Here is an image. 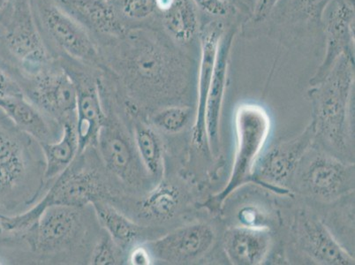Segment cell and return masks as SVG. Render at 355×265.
Returning <instances> with one entry per match:
<instances>
[{
	"instance_id": "3957f363",
	"label": "cell",
	"mask_w": 355,
	"mask_h": 265,
	"mask_svg": "<svg viewBox=\"0 0 355 265\" xmlns=\"http://www.w3.org/2000/svg\"><path fill=\"white\" fill-rule=\"evenodd\" d=\"M109 196L110 190L101 173L77 156L73 164L55 180L49 191L28 211L14 216L0 213V228L9 234H19L31 228L49 207L83 208L96 201H107L106 197Z\"/></svg>"
},
{
	"instance_id": "d6a6232c",
	"label": "cell",
	"mask_w": 355,
	"mask_h": 265,
	"mask_svg": "<svg viewBox=\"0 0 355 265\" xmlns=\"http://www.w3.org/2000/svg\"><path fill=\"white\" fill-rule=\"evenodd\" d=\"M128 262L133 265H150L153 264V257L148 247L137 244L131 248Z\"/></svg>"
},
{
	"instance_id": "8fae6325",
	"label": "cell",
	"mask_w": 355,
	"mask_h": 265,
	"mask_svg": "<svg viewBox=\"0 0 355 265\" xmlns=\"http://www.w3.org/2000/svg\"><path fill=\"white\" fill-rule=\"evenodd\" d=\"M62 66V65H61ZM76 84L77 92L76 128L78 137L79 154L89 146H95L106 114L100 96V87L94 76L64 61L62 66ZM78 154V155H79Z\"/></svg>"
},
{
	"instance_id": "5b68a950",
	"label": "cell",
	"mask_w": 355,
	"mask_h": 265,
	"mask_svg": "<svg viewBox=\"0 0 355 265\" xmlns=\"http://www.w3.org/2000/svg\"><path fill=\"white\" fill-rule=\"evenodd\" d=\"M9 6L10 15L3 34L6 49L28 76H35L46 69L51 60L35 24L32 0H10Z\"/></svg>"
},
{
	"instance_id": "44dd1931",
	"label": "cell",
	"mask_w": 355,
	"mask_h": 265,
	"mask_svg": "<svg viewBox=\"0 0 355 265\" xmlns=\"http://www.w3.org/2000/svg\"><path fill=\"white\" fill-rule=\"evenodd\" d=\"M164 31L175 43L187 45L199 32V19L193 0H156V11Z\"/></svg>"
},
{
	"instance_id": "4316f807",
	"label": "cell",
	"mask_w": 355,
	"mask_h": 265,
	"mask_svg": "<svg viewBox=\"0 0 355 265\" xmlns=\"http://www.w3.org/2000/svg\"><path fill=\"white\" fill-rule=\"evenodd\" d=\"M192 109L188 105H169L151 113L150 122L155 128L167 134H177L189 125Z\"/></svg>"
},
{
	"instance_id": "2e32d148",
	"label": "cell",
	"mask_w": 355,
	"mask_h": 265,
	"mask_svg": "<svg viewBox=\"0 0 355 265\" xmlns=\"http://www.w3.org/2000/svg\"><path fill=\"white\" fill-rule=\"evenodd\" d=\"M236 28L225 31L221 38L214 72L206 96L205 112V137L213 156L219 153V124L225 88H227L229 57Z\"/></svg>"
},
{
	"instance_id": "484cf974",
	"label": "cell",
	"mask_w": 355,
	"mask_h": 265,
	"mask_svg": "<svg viewBox=\"0 0 355 265\" xmlns=\"http://www.w3.org/2000/svg\"><path fill=\"white\" fill-rule=\"evenodd\" d=\"M134 142L148 176L158 182L164 171L163 145L159 137L150 126L137 121L134 128Z\"/></svg>"
},
{
	"instance_id": "83f0119b",
	"label": "cell",
	"mask_w": 355,
	"mask_h": 265,
	"mask_svg": "<svg viewBox=\"0 0 355 265\" xmlns=\"http://www.w3.org/2000/svg\"><path fill=\"white\" fill-rule=\"evenodd\" d=\"M331 0H291L289 12L293 17L309 22H322Z\"/></svg>"
},
{
	"instance_id": "cb8c5ba5",
	"label": "cell",
	"mask_w": 355,
	"mask_h": 265,
	"mask_svg": "<svg viewBox=\"0 0 355 265\" xmlns=\"http://www.w3.org/2000/svg\"><path fill=\"white\" fill-rule=\"evenodd\" d=\"M100 224L121 250L133 248L144 236V228L119 212L107 201L92 203Z\"/></svg>"
},
{
	"instance_id": "7c38bea8",
	"label": "cell",
	"mask_w": 355,
	"mask_h": 265,
	"mask_svg": "<svg viewBox=\"0 0 355 265\" xmlns=\"http://www.w3.org/2000/svg\"><path fill=\"white\" fill-rule=\"evenodd\" d=\"M78 207L51 206L27 231V240L35 251L53 252L74 243L82 234L83 216Z\"/></svg>"
},
{
	"instance_id": "7a4b0ae2",
	"label": "cell",
	"mask_w": 355,
	"mask_h": 265,
	"mask_svg": "<svg viewBox=\"0 0 355 265\" xmlns=\"http://www.w3.org/2000/svg\"><path fill=\"white\" fill-rule=\"evenodd\" d=\"M354 88V60L342 56L330 72L309 90L316 137L338 153H345L353 137L352 109Z\"/></svg>"
},
{
	"instance_id": "ffe728a7",
	"label": "cell",
	"mask_w": 355,
	"mask_h": 265,
	"mask_svg": "<svg viewBox=\"0 0 355 265\" xmlns=\"http://www.w3.org/2000/svg\"><path fill=\"white\" fill-rule=\"evenodd\" d=\"M224 248L232 264L260 265L269 255L272 236L259 226H235L225 232Z\"/></svg>"
},
{
	"instance_id": "d4e9b609",
	"label": "cell",
	"mask_w": 355,
	"mask_h": 265,
	"mask_svg": "<svg viewBox=\"0 0 355 265\" xmlns=\"http://www.w3.org/2000/svg\"><path fill=\"white\" fill-rule=\"evenodd\" d=\"M182 201V193L176 186L161 182L137 203L138 214L146 221H166L177 214Z\"/></svg>"
},
{
	"instance_id": "6da1fadb",
	"label": "cell",
	"mask_w": 355,
	"mask_h": 265,
	"mask_svg": "<svg viewBox=\"0 0 355 265\" xmlns=\"http://www.w3.org/2000/svg\"><path fill=\"white\" fill-rule=\"evenodd\" d=\"M114 41L106 67L123 83L132 108L182 98L189 83V62L162 35L134 28Z\"/></svg>"
},
{
	"instance_id": "52a82bcc",
	"label": "cell",
	"mask_w": 355,
	"mask_h": 265,
	"mask_svg": "<svg viewBox=\"0 0 355 265\" xmlns=\"http://www.w3.org/2000/svg\"><path fill=\"white\" fill-rule=\"evenodd\" d=\"M42 24L51 40L67 57L77 62L104 67L98 47L82 25L53 0H32Z\"/></svg>"
},
{
	"instance_id": "836d02e7",
	"label": "cell",
	"mask_w": 355,
	"mask_h": 265,
	"mask_svg": "<svg viewBox=\"0 0 355 265\" xmlns=\"http://www.w3.org/2000/svg\"><path fill=\"white\" fill-rule=\"evenodd\" d=\"M22 93L21 89L16 84L8 73L0 65V98L17 95Z\"/></svg>"
},
{
	"instance_id": "e575fe53",
	"label": "cell",
	"mask_w": 355,
	"mask_h": 265,
	"mask_svg": "<svg viewBox=\"0 0 355 265\" xmlns=\"http://www.w3.org/2000/svg\"><path fill=\"white\" fill-rule=\"evenodd\" d=\"M10 0H0V12H2L8 6Z\"/></svg>"
},
{
	"instance_id": "74e56055",
	"label": "cell",
	"mask_w": 355,
	"mask_h": 265,
	"mask_svg": "<svg viewBox=\"0 0 355 265\" xmlns=\"http://www.w3.org/2000/svg\"><path fill=\"white\" fill-rule=\"evenodd\" d=\"M0 30H1V28H0Z\"/></svg>"
},
{
	"instance_id": "30bf717a",
	"label": "cell",
	"mask_w": 355,
	"mask_h": 265,
	"mask_svg": "<svg viewBox=\"0 0 355 265\" xmlns=\"http://www.w3.org/2000/svg\"><path fill=\"white\" fill-rule=\"evenodd\" d=\"M315 137L314 124L311 121L298 137L277 144L266 155L258 158L251 180L270 189H283Z\"/></svg>"
},
{
	"instance_id": "e0dca14e",
	"label": "cell",
	"mask_w": 355,
	"mask_h": 265,
	"mask_svg": "<svg viewBox=\"0 0 355 265\" xmlns=\"http://www.w3.org/2000/svg\"><path fill=\"white\" fill-rule=\"evenodd\" d=\"M63 11L79 22L89 33L108 40L121 38L128 28L111 0H53Z\"/></svg>"
},
{
	"instance_id": "9c48e42d",
	"label": "cell",
	"mask_w": 355,
	"mask_h": 265,
	"mask_svg": "<svg viewBox=\"0 0 355 265\" xmlns=\"http://www.w3.org/2000/svg\"><path fill=\"white\" fill-rule=\"evenodd\" d=\"M322 22L324 24L325 55L311 79V86L320 83L342 56L354 60V0H331Z\"/></svg>"
},
{
	"instance_id": "9a60e30c",
	"label": "cell",
	"mask_w": 355,
	"mask_h": 265,
	"mask_svg": "<svg viewBox=\"0 0 355 265\" xmlns=\"http://www.w3.org/2000/svg\"><path fill=\"white\" fill-rule=\"evenodd\" d=\"M296 234L303 251L319 264L353 265L354 258L338 243L327 228L311 213L300 212Z\"/></svg>"
},
{
	"instance_id": "603a6c76",
	"label": "cell",
	"mask_w": 355,
	"mask_h": 265,
	"mask_svg": "<svg viewBox=\"0 0 355 265\" xmlns=\"http://www.w3.org/2000/svg\"><path fill=\"white\" fill-rule=\"evenodd\" d=\"M43 151L45 168L44 180L51 182L69 168L79 154L78 137L76 121L63 124V132L56 142L40 143Z\"/></svg>"
},
{
	"instance_id": "5bb4252c",
	"label": "cell",
	"mask_w": 355,
	"mask_h": 265,
	"mask_svg": "<svg viewBox=\"0 0 355 265\" xmlns=\"http://www.w3.org/2000/svg\"><path fill=\"white\" fill-rule=\"evenodd\" d=\"M302 182L311 195L334 200L354 189V166L330 155H316L306 166Z\"/></svg>"
},
{
	"instance_id": "8d00e7d4",
	"label": "cell",
	"mask_w": 355,
	"mask_h": 265,
	"mask_svg": "<svg viewBox=\"0 0 355 265\" xmlns=\"http://www.w3.org/2000/svg\"><path fill=\"white\" fill-rule=\"evenodd\" d=\"M111 1H112V2H114V1H115V0H111Z\"/></svg>"
},
{
	"instance_id": "4dcf8cb0",
	"label": "cell",
	"mask_w": 355,
	"mask_h": 265,
	"mask_svg": "<svg viewBox=\"0 0 355 265\" xmlns=\"http://www.w3.org/2000/svg\"><path fill=\"white\" fill-rule=\"evenodd\" d=\"M196 8L202 9V10L209 15L214 16V17H225L231 10L229 3L225 2L224 0H193Z\"/></svg>"
},
{
	"instance_id": "8992f818",
	"label": "cell",
	"mask_w": 355,
	"mask_h": 265,
	"mask_svg": "<svg viewBox=\"0 0 355 265\" xmlns=\"http://www.w3.org/2000/svg\"><path fill=\"white\" fill-rule=\"evenodd\" d=\"M96 146L105 169L119 182L132 189L144 187L150 176L139 157L134 139L114 116L106 114Z\"/></svg>"
},
{
	"instance_id": "f1b7e54d",
	"label": "cell",
	"mask_w": 355,
	"mask_h": 265,
	"mask_svg": "<svg viewBox=\"0 0 355 265\" xmlns=\"http://www.w3.org/2000/svg\"><path fill=\"white\" fill-rule=\"evenodd\" d=\"M121 248L115 243L109 234L103 236L93 248L90 264L94 265H114L121 264L119 251Z\"/></svg>"
},
{
	"instance_id": "d590c367",
	"label": "cell",
	"mask_w": 355,
	"mask_h": 265,
	"mask_svg": "<svg viewBox=\"0 0 355 265\" xmlns=\"http://www.w3.org/2000/svg\"><path fill=\"white\" fill-rule=\"evenodd\" d=\"M224 1H225V2H227V3H229V2H230V1H232V0H224Z\"/></svg>"
},
{
	"instance_id": "7402d4cb",
	"label": "cell",
	"mask_w": 355,
	"mask_h": 265,
	"mask_svg": "<svg viewBox=\"0 0 355 265\" xmlns=\"http://www.w3.org/2000/svg\"><path fill=\"white\" fill-rule=\"evenodd\" d=\"M0 111L5 113L16 128L37 139L40 143L53 142L49 121L37 106L25 98L24 93L0 98Z\"/></svg>"
},
{
	"instance_id": "1f68e13d",
	"label": "cell",
	"mask_w": 355,
	"mask_h": 265,
	"mask_svg": "<svg viewBox=\"0 0 355 265\" xmlns=\"http://www.w3.org/2000/svg\"><path fill=\"white\" fill-rule=\"evenodd\" d=\"M279 0H254L253 11H252V22L260 24L266 21L275 9Z\"/></svg>"
},
{
	"instance_id": "ba28073f",
	"label": "cell",
	"mask_w": 355,
	"mask_h": 265,
	"mask_svg": "<svg viewBox=\"0 0 355 265\" xmlns=\"http://www.w3.org/2000/svg\"><path fill=\"white\" fill-rule=\"evenodd\" d=\"M31 77V102L60 123L76 121V84L62 66L51 62L41 72Z\"/></svg>"
},
{
	"instance_id": "f546056e",
	"label": "cell",
	"mask_w": 355,
	"mask_h": 265,
	"mask_svg": "<svg viewBox=\"0 0 355 265\" xmlns=\"http://www.w3.org/2000/svg\"><path fill=\"white\" fill-rule=\"evenodd\" d=\"M122 14L133 21H143L156 11V0H115Z\"/></svg>"
},
{
	"instance_id": "4fadbf2b",
	"label": "cell",
	"mask_w": 355,
	"mask_h": 265,
	"mask_svg": "<svg viewBox=\"0 0 355 265\" xmlns=\"http://www.w3.org/2000/svg\"><path fill=\"white\" fill-rule=\"evenodd\" d=\"M215 232L205 223H193L176 229L148 245L153 259L173 264H191L208 253Z\"/></svg>"
},
{
	"instance_id": "d6986e66",
	"label": "cell",
	"mask_w": 355,
	"mask_h": 265,
	"mask_svg": "<svg viewBox=\"0 0 355 265\" xmlns=\"http://www.w3.org/2000/svg\"><path fill=\"white\" fill-rule=\"evenodd\" d=\"M225 31L220 21L209 22L201 31V60L198 77V105L195 124L193 127V143L196 147L202 146L205 138V112L206 96L211 84L219 44Z\"/></svg>"
},
{
	"instance_id": "277c9868",
	"label": "cell",
	"mask_w": 355,
	"mask_h": 265,
	"mask_svg": "<svg viewBox=\"0 0 355 265\" xmlns=\"http://www.w3.org/2000/svg\"><path fill=\"white\" fill-rule=\"evenodd\" d=\"M235 147L234 164L227 185L213 196L211 205L219 207L252 179L254 167L269 138L270 119L266 109L256 103H242L234 113Z\"/></svg>"
},
{
	"instance_id": "ac0fdd59",
	"label": "cell",
	"mask_w": 355,
	"mask_h": 265,
	"mask_svg": "<svg viewBox=\"0 0 355 265\" xmlns=\"http://www.w3.org/2000/svg\"><path fill=\"white\" fill-rule=\"evenodd\" d=\"M28 176L27 153L22 140L0 125V203L6 205L24 187Z\"/></svg>"
}]
</instances>
